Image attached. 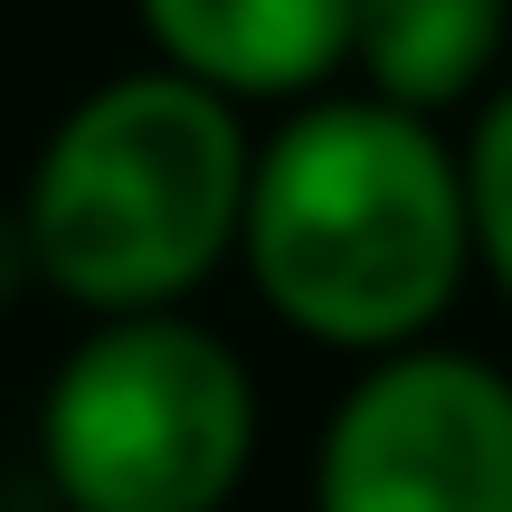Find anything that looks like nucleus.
I'll return each instance as SVG.
<instances>
[{
    "instance_id": "2",
    "label": "nucleus",
    "mask_w": 512,
    "mask_h": 512,
    "mask_svg": "<svg viewBox=\"0 0 512 512\" xmlns=\"http://www.w3.org/2000/svg\"><path fill=\"white\" fill-rule=\"evenodd\" d=\"M238 95L200 76H114L48 133L29 171V266L95 313H143L200 285L247 219Z\"/></svg>"
},
{
    "instance_id": "4",
    "label": "nucleus",
    "mask_w": 512,
    "mask_h": 512,
    "mask_svg": "<svg viewBox=\"0 0 512 512\" xmlns=\"http://www.w3.org/2000/svg\"><path fill=\"white\" fill-rule=\"evenodd\" d=\"M323 512H512V380L399 342L323 427Z\"/></svg>"
},
{
    "instance_id": "6",
    "label": "nucleus",
    "mask_w": 512,
    "mask_h": 512,
    "mask_svg": "<svg viewBox=\"0 0 512 512\" xmlns=\"http://www.w3.org/2000/svg\"><path fill=\"white\" fill-rule=\"evenodd\" d=\"M503 19L512 0H351V57L389 105L437 114L503 57Z\"/></svg>"
},
{
    "instance_id": "8",
    "label": "nucleus",
    "mask_w": 512,
    "mask_h": 512,
    "mask_svg": "<svg viewBox=\"0 0 512 512\" xmlns=\"http://www.w3.org/2000/svg\"><path fill=\"white\" fill-rule=\"evenodd\" d=\"M10 275H29V228L0 219V294H10Z\"/></svg>"
},
{
    "instance_id": "3",
    "label": "nucleus",
    "mask_w": 512,
    "mask_h": 512,
    "mask_svg": "<svg viewBox=\"0 0 512 512\" xmlns=\"http://www.w3.org/2000/svg\"><path fill=\"white\" fill-rule=\"evenodd\" d=\"M48 475L76 512H219L256 446V389L219 332L181 313H105L48 389Z\"/></svg>"
},
{
    "instance_id": "7",
    "label": "nucleus",
    "mask_w": 512,
    "mask_h": 512,
    "mask_svg": "<svg viewBox=\"0 0 512 512\" xmlns=\"http://www.w3.org/2000/svg\"><path fill=\"white\" fill-rule=\"evenodd\" d=\"M465 209H475L484 266H494L503 294H512V86L484 105V124H475V152H465Z\"/></svg>"
},
{
    "instance_id": "5",
    "label": "nucleus",
    "mask_w": 512,
    "mask_h": 512,
    "mask_svg": "<svg viewBox=\"0 0 512 512\" xmlns=\"http://www.w3.org/2000/svg\"><path fill=\"white\" fill-rule=\"evenodd\" d=\"M143 29L219 95H313L351 57V0H143Z\"/></svg>"
},
{
    "instance_id": "1",
    "label": "nucleus",
    "mask_w": 512,
    "mask_h": 512,
    "mask_svg": "<svg viewBox=\"0 0 512 512\" xmlns=\"http://www.w3.org/2000/svg\"><path fill=\"white\" fill-rule=\"evenodd\" d=\"M238 238L256 294L294 332L342 351H399L465 285V162L427 133L418 105L332 95L256 152Z\"/></svg>"
}]
</instances>
